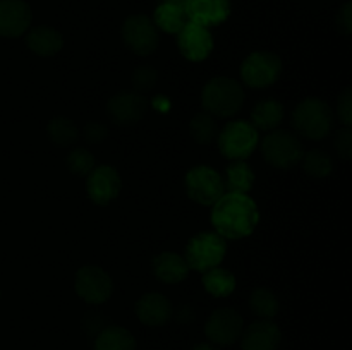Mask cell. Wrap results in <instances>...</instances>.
I'll return each mask as SVG.
<instances>
[{
  "mask_svg": "<svg viewBox=\"0 0 352 350\" xmlns=\"http://www.w3.org/2000/svg\"><path fill=\"white\" fill-rule=\"evenodd\" d=\"M258 222L260 211L248 194L226 192L212 208V225L223 239H244L254 232Z\"/></svg>",
  "mask_w": 352,
  "mask_h": 350,
  "instance_id": "cell-1",
  "label": "cell"
},
{
  "mask_svg": "<svg viewBox=\"0 0 352 350\" xmlns=\"http://www.w3.org/2000/svg\"><path fill=\"white\" fill-rule=\"evenodd\" d=\"M244 96L243 86L232 78L219 75V78L210 79L205 84L201 93V105L206 113L215 117H227L236 115L243 106Z\"/></svg>",
  "mask_w": 352,
  "mask_h": 350,
  "instance_id": "cell-2",
  "label": "cell"
},
{
  "mask_svg": "<svg viewBox=\"0 0 352 350\" xmlns=\"http://www.w3.org/2000/svg\"><path fill=\"white\" fill-rule=\"evenodd\" d=\"M336 117L327 102L320 98H306L292 112V126L298 134L308 139H325L333 130Z\"/></svg>",
  "mask_w": 352,
  "mask_h": 350,
  "instance_id": "cell-3",
  "label": "cell"
},
{
  "mask_svg": "<svg viewBox=\"0 0 352 350\" xmlns=\"http://www.w3.org/2000/svg\"><path fill=\"white\" fill-rule=\"evenodd\" d=\"M261 154L268 165L285 170L301 163L305 146L291 130H272L261 141Z\"/></svg>",
  "mask_w": 352,
  "mask_h": 350,
  "instance_id": "cell-4",
  "label": "cell"
},
{
  "mask_svg": "<svg viewBox=\"0 0 352 350\" xmlns=\"http://www.w3.org/2000/svg\"><path fill=\"white\" fill-rule=\"evenodd\" d=\"M227 254V242L217 232H201L192 237L186 246L184 259L189 270L205 271L220 266Z\"/></svg>",
  "mask_w": 352,
  "mask_h": 350,
  "instance_id": "cell-5",
  "label": "cell"
},
{
  "mask_svg": "<svg viewBox=\"0 0 352 350\" xmlns=\"http://www.w3.org/2000/svg\"><path fill=\"white\" fill-rule=\"evenodd\" d=\"M219 150L227 160H246L260 143L256 127L248 120H232L217 136Z\"/></svg>",
  "mask_w": 352,
  "mask_h": 350,
  "instance_id": "cell-6",
  "label": "cell"
},
{
  "mask_svg": "<svg viewBox=\"0 0 352 350\" xmlns=\"http://www.w3.org/2000/svg\"><path fill=\"white\" fill-rule=\"evenodd\" d=\"M282 69H284L282 58L274 51H253L244 58L241 65V78L250 88L263 89L280 79Z\"/></svg>",
  "mask_w": 352,
  "mask_h": 350,
  "instance_id": "cell-7",
  "label": "cell"
},
{
  "mask_svg": "<svg viewBox=\"0 0 352 350\" xmlns=\"http://www.w3.org/2000/svg\"><path fill=\"white\" fill-rule=\"evenodd\" d=\"M184 189L189 199L203 206H213L226 194L222 175L205 165L191 168L186 174Z\"/></svg>",
  "mask_w": 352,
  "mask_h": 350,
  "instance_id": "cell-8",
  "label": "cell"
},
{
  "mask_svg": "<svg viewBox=\"0 0 352 350\" xmlns=\"http://www.w3.org/2000/svg\"><path fill=\"white\" fill-rule=\"evenodd\" d=\"M122 40L126 47L136 55L146 57L158 48L160 34L153 19L144 14L129 16L122 24Z\"/></svg>",
  "mask_w": 352,
  "mask_h": 350,
  "instance_id": "cell-9",
  "label": "cell"
},
{
  "mask_svg": "<svg viewBox=\"0 0 352 350\" xmlns=\"http://www.w3.org/2000/svg\"><path fill=\"white\" fill-rule=\"evenodd\" d=\"M74 288L82 301L91 305H100L112 297L113 281L103 268L88 264L79 268L76 273Z\"/></svg>",
  "mask_w": 352,
  "mask_h": 350,
  "instance_id": "cell-10",
  "label": "cell"
},
{
  "mask_svg": "<svg viewBox=\"0 0 352 350\" xmlns=\"http://www.w3.org/2000/svg\"><path fill=\"white\" fill-rule=\"evenodd\" d=\"M244 319L236 309L220 307L210 314L205 323V335L213 345L229 347L241 338Z\"/></svg>",
  "mask_w": 352,
  "mask_h": 350,
  "instance_id": "cell-11",
  "label": "cell"
},
{
  "mask_svg": "<svg viewBox=\"0 0 352 350\" xmlns=\"http://www.w3.org/2000/svg\"><path fill=\"white\" fill-rule=\"evenodd\" d=\"M122 182L119 172L110 165L96 167L86 175V194L98 206L109 205L119 196Z\"/></svg>",
  "mask_w": 352,
  "mask_h": 350,
  "instance_id": "cell-12",
  "label": "cell"
},
{
  "mask_svg": "<svg viewBox=\"0 0 352 350\" xmlns=\"http://www.w3.org/2000/svg\"><path fill=\"white\" fill-rule=\"evenodd\" d=\"M148 102L141 93L122 91L107 102V113L119 126H133L146 115Z\"/></svg>",
  "mask_w": 352,
  "mask_h": 350,
  "instance_id": "cell-13",
  "label": "cell"
},
{
  "mask_svg": "<svg viewBox=\"0 0 352 350\" xmlns=\"http://www.w3.org/2000/svg\"><path fill=\"white\" fill-rule=\"evenodd\" d=\"M177 34V45L182 57L191 62H201L210 57L213 50V38L208 27L188 21V24Z\"/></svg>",
  "mask_w": 352,
  "mask_h": 350,
  "instance_id": "cell-14",
  "label": "cell"
},
{
  "mask_svg": "<svg viewBox=\"0 0 352 350\" xmlns=\"http://www.w3.org/2000/svg\"><path fill=\"white\" fill-rule=\"evenodd\" d=\"M31 7L26 0H0V36L19 38L31 26Z\"/></svg>",
  "mask_w": 352,
  "mask_h": 350,
  "instance_id": "cell-15",
  "label": "cell"
},
{
  "mask_svg": "<svg viewBox=\"0 0 352 350\" xmlns=\"http://www.w3.org/2000/svg\"><path fill=\"white\" fill-rule=\"evenodd\" d=\"M230 0H186L184 10L188 21L199 26H219L230 16Z\"/></svg>",
  "mask_w": 352,
  "mask_h": 350,
  "instance_id": "cell-16",
  "label": "cell"
},
{
  "mask_svg": "<svg viewBox=\"0 0 352 350\" xmlns=\"http://www.w3.org/2000/svg\"><path fill=\"white\" fill-rule=\"evenodd\" d=\"M241 350H278L282 343V331L272 319H261L243 329Z\"/></svg>",
  "mask_w": 352,
  "mask_h": 350,
  "instance_id": "cell-17",
  "label": "cell"
},
{
  "mask_svg": "<svg viewBox=\"0 0 352 350\" xmlns=\"http://www.w3.org/2000/svg\"><path fill=\"white\" fill-rule=\"evenodd\" d=\"M136 316L143 325L158 328V326L167 325L174 316V305L165 297L164 294L158 292H150L140 297L136 302Z\"/></svg>",
  "mask_w": 352,
  "mask_h": 350,
  "instance_id": "cell-18",
  "label": "cell"
},
{
  "mask_svg": "<svg viewBox=\"0 0 352 350\" xmlns=\"http://www.w3.org/2000/svg\"><path fill=\"white\" fill-rule=\"evenodd\" d=\"M151 266H153V273L157 280L167 285L181 283L189 273V266L186 263L184 256L177 253H170V250L157 254L151 261Z\"/></svg>",
  "mask_w": 352,
  "mask_h": 350,
  "instance_id": "cell-19",
  "label": "cell"
},
{
  "mask_svg": "<svg viewBox=\"0 0 352 350\" xmlns=\"http://www.w3.org/2000/svg\"><path fill=\"white\" fill-rule=\"evenodd\" d=\"M26 45L34 55H40V57H54L64 47V36L55 27L36 26L28 31Z\"/></svg>",
  "mask_w": 352,
  "mask_h": 350,
  "instance_id": "cell-20",
  "label": "cell"
},
{
  "mask_svg": "<svg viewBox=\"0 0 352 350\" xmlns=\"http://www.w3.org/2000/svg\"><path fill=\"white\" fill-rule=\"evenodd\" d=\"M284 120V105L277 100H261L251 110V124L256 130H274Z\"/></svg>",
  "mask_w": 352,
  "mask_h": 350,
  "instance_id": "cell-21",
  "label": "cell"
},
{
  "mask_svg": "<svg viewBox=\"0 0 352 350\" xmlns=\"http://www.w3.org/2000/svg\"><path fill=\"white\" fill-rule=\"evenodd\" d=\"M93 350H136V338L122 326H107L96 335Z\"/></svg>",
  "mask_w": 352,
  "mask_h": 350,
  "instance_id": "cell-22",
  "label": "cell"
},
{
  "mask_svg": "<svg viewBox=\"0 0 352 350\" xmlns=\"http://www.w3.org/2000/svg\"><path fill=\"white\" fill-rule=\"evenodd\" d=\"M222 178L226 191L248 194L254 184V172L244 160H234L226 168V175Z\"/></svg>",
  "mask_w": 352,
  "mask_h": 350,
  "instance_id": "cell-23",
  "label": "cell"
},
{
  "mask_svg": "<svg viewBox=\"0 0 352 350\" xmlns=\"http://www.w3.org/2000/svg\"><path fill=\"white\" fill-rule=\"evenodd\" d=\"M153 23L157 26V30H162L164 33L177 34L188 24V16H186V10L182 5L162 2L155 9Z\"/></svg>",
  "mask_w": 352,
  "mask_h": 350,
  "instance_id": "cell-24",
  "label": "cell"
},
{
  "mask_svg": "<svg viewBox=\"0 0 352 350\" xmlns=\"http://www.w3.org/2000/svg\"><path fill=\"white\" fill-rule=\"evenodd\" d=\"M203 287L213 297H229L236 290V277L223 268H212L203 273Z\"/></svg>",
  "mask_w": 352,
  "mask_h": 350,
  "instance_id": "cell-25",
  "label": "cell"
},
{
  "mask_svg": "<svg viewBox=\"0 0 352 350\" xmlns=\"http://www.w3.org/2000/svg\"><path fill=\"white\" fill-rule=\"evenodd\" d=\"M250 309L254 316L261 319H274L280 311L278 299L270 288L258 287L250 295Z\"/></svg>",
  "mask_w": 352,
  "mask_h": 350,
  "instance_id": "cell-26",
  "label": "cell"
},
{
  "mask_svg": "<svg viewBox=\"0 0 352 350\" xmlns=\"http://www.w3.org/2000/svg\"><path fill=\"white\" fill-rule=\"evenodd\" d=\"M47 136L55 146L67 148L78 141V126L69 117H55L47 124Z\"/></svg>",
  "mask_w": 352,
  "mask_h": 350,
  "instance_id": "cell-27",
  "label": "cell"
},
{
  "mask_svg": "<svg viewBox=\"0 0 352 350\" xmlns=\"http://www.w3.org/2000/svg\"><path fill=\"white\" fill-rule=\"evenodd\" d=\"M189 134H191V137L198 144L208 146L219 136V126H217L215 119L210 113H196L191 119V122H189Z\"/></svg>",
  "mask_w": 352,
  "mask_h": 350,
  "instance_id": "cell-28",
  "label": "cell"
},
{
  "mask_svg": "<svg viewBox=\"0 0 352 350\" xmlns=\"http://www.w3.org/2000/svg\"><path fill=\"white\" fill-rule=\"evenodd\" d=\"M301 163L306 174L313 178H327L333 172V161L330 154L323 150H318V148L302 154Z\"/></svg>",
  "mask_w": 352,
  "mask_h": 350,
  "instance_id": "cell-29",
  "label": "cell"
},
{
  "mask_svg": "<svg viewBox=\"0 0 352 350\" xmlns=\"http://www.w3.org/2000/svg\"><path fill=\"white\" fill-rule=\"evenodd\" d=\"M67 168L74 175L79 177H86L89 172L95 168V156L86 148H74L71 153L67 154Z\"/></svg>",
  "mask_w": 352,
  "mask_h": 350,
  "instance_id": "cell-30",
  "label": "cell"
},
{
  "mask_svg": "<svg viewBox=\"0 0 352 350\" xmlns=\"http://www.w3.org/2000/svg\"><path fill=\"white\" fill-rule=\"evenodd\" d=\"M134 86V91L138 93H148L155 88L158 81V71L151 65H140V67L134 69L133 78H131Z\"/></svg>",
  "mask_w": 352,
  "mask_h": 350,
  "instance_id": "cell-31",
  "label": "cell"
},
{
  "mask_svg": "<svg viewBox=\"0 0 352 350\" xmlns=\"http://www.w3.org/2000/svg\"><path fill=\"white\" fill-rule=\"evenodd\" d=\"M337 113L344 127L352 126V89L346 88L337 98Z\"/></svg>",
  "mask_w": 352,
  "mask_h": 350,
  "instance_id": "cell-32",
  "label": "cell"
},
{
  "mask_svg": "<svg viewBox=\"0 0 352 350\" xmlns=\"http://www.w3.org/2000/svg\"><path fill=\"white\" fill-rule=\"evenodd\" d=\"M333 144H336V150L339 153V156L342 160H351L352 156V130L351 127H342L339 132L336 134V139H333Z\"/></svg>",
  "mask_w": 352,
  "mask_h": 350,
  "instance_id": "cell-33",
  "label": "cell"
},
{
  "mask_svg": "<svg viewBox=\"0 0 352 350\" xmlns=\"http://www.w3.org/2000/svg\"><path fill=\"white\" fill-rule=\"evenodd\" d=\"M82 136H85V139L88 143L100 144L109 137V129H107V126H103L100 122H88L85 126V129H82Z\"/></svg>",
  "mask_w": 352,
  "mask_h": 350,
  "instance_id": "cell-34",
  "label": "cell"
},
{
  "mask_svg": "<svg viewBox=\"0 0 352 350\" xmlns=\"http://www.w3.org/2000/svg\"><path fill=\"white\" fill-rule=\"evenodd\" d=\"M352 3L351 2H346L344 3V7L340 9L339 12V17H337V24H339V30L342 31L346 36H349L352 33Z\"/></svg>",
  "mask_w": 352,
  "mask_h": 350,
  "instance_id": "cell-35",
  "label": "cell"
},
{
  "mask_svg": "<svg viewBox=\"0 0 352 350\" xmlns=\"http://www.w3.org/2000/svg\"><path fill=\"white\" fill-rule=\"evenodd\" d=\"M191 350H220V349L217 345H213V343H198V345L192 347Z\"/></svg>",
  "mask_w": 352,
  "mask_h": 350,
  "instance_id": "cell-36",
  "label": "cell"
},
{
  "mask_svg": "<svg viewBox=\"0 0 352 350\" xmlns=\"http://www.w3.org/2000/svg\"><path fill=\"white\" fill-rule=\"evenodd\" d=\"M162 2L175 3V5H182V7H184V2H186V0H162Z\"/></svg>",
  "mask_w": 352,
  "mask_h": 350,
  "instance_id": "cell-37",
  "label": "cell"
}]
</instances>
